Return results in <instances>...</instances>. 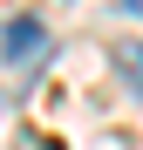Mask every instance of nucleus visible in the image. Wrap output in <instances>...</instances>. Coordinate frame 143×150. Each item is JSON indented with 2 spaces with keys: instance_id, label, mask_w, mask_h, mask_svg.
Segmentation results:
<instances>
[{
  "instance_id": "nucleus-1",
  "label": "nucleus",
  "mask_w": 143,
  "mask_h": 150,
  "mask_svg": "<svg viewBox=\"0 0 143 150\" xmlns=\"http://www.w3.org/2000/svg\"><path fill=\"white\" fill-rule=\"evenodd\" d=\"M0 55H7V68H27L34 55H48V21H34V14L7 21L0 28Z\"/></svg>"
},
{
  "instance_id": "nucleus-2",
  "label": "nucleus",
  "mask_w": 143,
  "mask_h": 150,
  "mask_svg": "<svg viewBox=\"0 0 143 150\" xmlns=\"http://www.w3.org/2000/svg\"><path fill=\"white\" fill-rule=\"evenodd\" d=\"M109 62L123 68L130 82H143V41H116V48H109Z\"/></svg>"
}]
</instances>
